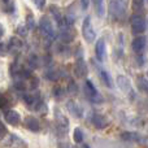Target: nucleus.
Returning a JSON list of instances; mask_svg holds the SVG:
<instances>
[{
    "mask_svg": "<svg viewBox=\"0 0 148 148\" xmlns=\"http://www.w3.org/2000/svg\"><path fill=\"white\" fill-rule=\"evenodd\" d=\"M27 33H29V27L25 25H18L17 27H16V34H17L18 36H22V38H25V36H27Z\"/></svg>",
    "mask_w": 148,
    "mask_h": 148,
    "instance_id": "nucleus-28",
    "label": "nucleus"
},
{
    "mask_svg": "<svg viewBox=\"0 0 148 148\" xmlns=\"http://www.w3.org/2000/svg\"><path fill=\"white\" fill-rule=\"evenodd\" d=\"M84 95H86L87 99L91 103H94V104H100V103H103L101 95H100V92L97 91L95 84L92 83L90 79H87V81L84 82Z\"/></svg>",
    "mask_w": 148,
    "mask_h": 148,
    "instance_id": "nucleus-3",
    "label": "nucleus"
},
{
    "mask_svg": "<svg viewBox=\"0 0 148 148\" xmlns=\"http://www.w3.org/2000/svg\"><path fill=\"white\" fill-rule=\"evenodd\" d=\"M55 121H56L57 131L61 135H65L69 131V120L60 109H55Z\"/></svg>",
    "mask_w": 148,
    "mask_h": 148,
    "instance_id": "nucleus-7",
    "label": "nucleus"
},
{
    "mask_svg": "<svg viewBox=\"0 0 148 148\" xmlns=\"http://www.w3.org/2000/svg\"><path fill=\"white\" fill-rule=\"evenodd\" d=\"M38 62H39V60H38V56H36L35 53L29 55V57H27V66L30 68V69H36V68H38Z\"/></svg>",
    "mask_w": 148,
    "mask_h": 148,
    "instance_id": "nucleus-23",
    "label": "nucleus"
},
{
    "mask_svg": "<svg viewBox=\"0 0 148 148\" xmlns=\"http://www.w3.org/2000/svg\"><path fill=\"white\" fill-rule=\"evenodd\" d=\"M146 29H147L146 20L139 13L133 14V17H131V33L134 35H140V34H143L146 31Z\"/></svg>",
    "mask_w": 148,
    "mask_h": 148,
    "instance_id": "nucleus-6",
    "label": "nucleus"
},
{
    "mask_svg": "<svg viewBox=\"0 0 148 148\" xmlns=\"http://www.w3.org/2000/svg\"><path fill=\"white\" fill-rule=\"evenodd\" d=\"M5 134H7V129H5L4 123H1V134H0V139H4Z\"/></svg>",
    "mask_w": 148,
    "mask_h": 148,
    "instance_id": "nucleus-39",
    "label": "nucleus"
},
{
    "mask_svg": "<svg viewBox=\"0 0 148 148\" xmlns=\"http://www.w3.org/2000/svg\"><path fill=\"white\" fill-rule=\"evenodd\" d=\"M74 73H75L77 77L79 78H83V77H87L88 74V68L86 65V61L83 59V51L78 47L75 52V64H74Z\"/></svg>",
    "mask_w": 148,
    "mask_h": 148,
    "instance_id": "nucleus-2",
    "label": "nucleus"
},
{
    "mask_svg": "<svg viewBox=\"0 0 148 148\" xmlns=\"http://www.w3.org/2000/svg\"><path fill=\"white\" fill-rule=\"evenodd\" d=\"M26 26L29 27V30H33L35 27V18H34V14L31 12L26 13Z\"/></svg>",
    "mask_w": 148,
    "mask_h": 148,
    "instance_id": "nucleus-27",
    "label": "nucleus"
},
{
    "mask_svg": "<svg viewBox=\"0 0 148 148\" xmlns=\"http://www.w3.org/2000/svg\"><path fill=\"white\" fill-rule=\"evenodd\" d=\"M136 84H138V88L142 92L148 95V78H146V77H143V75H139Z\"/></svg>",
    "mask_w": 148,
    "mask_h": 148,
    "instance_id": "nucleus-22",
    "label": "nucleus"
},
{
    "mask_svg": "<svg viewBox=\"0 0 148 148\" xmlns=\"http://www.w3.org/2000/svg\"><path fill=\"white\" fill-rule=\"evenodd\" d=\"M91 122L94 125V127L97 129V130H104L108 126V123H109L107 117H104L103 114H99V113H94L91 116Z\"/></svg>",
    "mask_w": 148,
    "mask_h": 148,
    "instance_id": "nucleus-11",
    "label": "nucleus"
},
{
    "mask_svg": "<svg viewBox=\"0 0 148 148\" xmlns=\"http://www.w3.org/2000/svg\"><path fill=\"white\" fill-rule=\"evenodd\" d=\"M138 62H139V66H143L144 64H146V56H143V55H138Z\"/></svg>",
    "mask_w": 148,
    "mask_h": 148,
    "instance_id": "nucleus-38",
    "label": "nucleus"
},
{
    "mask_svg": "<svg viewBox=\"0 0 148 148\" xmlns=\"http://www.w3.org/2000/svg\"><path fill=\"white\" fill-rule=\"evenodd\" d=\"M117 84H118V87H120L121 91H123V92H130L131 91V82L127 77L118 75L117 77Z\"/></svg>",
    "mask_w": 148,
    "mask_h": 148,
    "instance_id": "nucleus-17",
    "label": "nucleus"
},
{
    "mask_svg": "<svg viewBox=\"0 0 148 148\" xmlns=\"http://www.w3.org/2000/svg\"><path fill=\"white\" fill-rule=\"evenodd\" d=\"M95 55H96L97 61H104L105 59V40L99 39L95 44Z\"/></svg>",
    "mask_w": 148,
    "mask_h": 148,
    "instance_id": "nucleus-15",
    "label": "nucleus"
},
{
    "mask_svg": "<svg viewBox=\"0 0 148 148\" xmlns=\"http://www.w3.org/2000/svg\"><path fill=\"white\" fill-rule=\"evenodd\" d=\"M9 139H10V140H9V143H8V146H14L16 143H17L18 146H23V147L26 146V144L23 143V142L21 140L20 138H17L16 135H10V136H9Z\"/></svg>",
    "mask_w": 148,
    "mask_h": 148,
    "instance_id": "nucleus-32",
    "label": "nucleus"
},
{
    "mask_svg": "<svg viewBox=\"0 0 148 148\" xmlns=\"http://www.w3.org/2000/svg\"><path fill=\"white\" fill-rule=\"evenodd\" d=\"M146 44H147V40L144 36H135L131 42V48L135 53H142L146 48Z\"/></svg>",
    "mask_w": 148,
    "mask_h": 148,
    "instance_id": "nucleus-14",
    "label": "nucleus"
},
{
    "mask_svg": "<svg viewBox=\"0 0 148 148\" xmlns=\"http://www.w3.org/2000/svg\"><path fill=\"white\" fill-rule=\"evenodd\" d=\"M73 138L77 143H81L83 142V131L81 130V127H75L74 129V133H73Z\"/></svg>",
    "mask_w": 148,
    "mask_h": 148,
    "instance_id": "nucleus-31",
    "label": "nucleus"
},
{
    "mask_svg": "<svg viewBox=\"0 0 148 148\" xmlns=\"http://www.w3.org/2000/svg\"><path fill=\"white\" fill-rule=\"evenodd\" d=\"M0 99H1V109H3V110H5V109H7V108H8V101H7V97H5V95H4V94H3Z\"/></svg>",
    "mask_w": 148,
    "mask_h": 148,
    "instance_id": "nucleus-36",
    "label": "nucleus"
},
{
    "mask_svg": "<svg viewBox=\"0 0 148 148\" xmlns=\"http://www.w3.org/2000/svg\"><path fill=\"white\" fill-rule=\"evenodd\" d=\"M68 91L73 95H77V92H78V86H77L75 81H69V83H68Z\"/></svg>",
    "mask_w": 148,
    "mask_h": 148,
    "instance_id": "nucleus-33",
    "label": "nucleus"
},
{
    "mask_svg": "<svg viewBox=\"0 0 148 148\" xmlns=\"http://www.w3.org/2000/svg\"><path fill=\"white\" fill-rule=\"evenodd\" d=\"M44 77H46V79H48V81H57L59 79V77H60V73H59V70L56 69L55 66H48V69L46 70V73H44Z\"/></svg>",
    "mask_w": 148,
    "mask_h": 148,
    "instance_id": "nucleus-20",
    "label": "nucleus"
},
{
    "mask_svg": "<svg viewBox=\"0 0 148 148\" xmlns=\"http://www.w3.org/2000/svg\"><path fill=\"white\" fill-rule=\"evenodd\" d=\"M38 78H35V77H31L30 78V88H36V86H38Z\"/></svg>",
    "mask_w": 148,
    "mask_h": 148,
    "instance_id": "nucleus-35",
    "label": "nucleus"
},
{
    "mask_svg": "<svg viewBox=\"0 0 148 148\" xmlns=\"http://www.w3.org/2000/svg\"><path fill=\"white\" fill-rule=\"evenodd\" d=\"M4 121L7 123H9L10 126H18L20 125V121H21V116L18 114V112L13 109H8V110H4Z\"/></svg>",
    "mask_w": 148,
    "mask_h": 148,
    "instance_id": "nucleus-8",
    "label": "nucleus"
},
{
    "mask_svg": "<svg viewBox=\"0 0 148 148\" xmlns=\"http://www.w3.org/2000/svg\"><path fill=\"white\" fill-rule=\"evenodd\" d=\"M21 97H22L23 103H25L27 107L34 108V105L36 104V101H38V99H39V95H29V94L22 92V94H21Z\"/></svg>",
    "mask_w": 148,
    "mask_h": 148,
    "instance_id": "nucleus-18",
    "label": "nucleus"
},
{
    "mask_svg": "<svg viewBox=\"0 0 148 148\" xmlns=\"http://www.w3.org/2000/svg\"><path fill=\"white\" fill-rule=\"evenodd\" d=\"M99 74H100V79H101V82L104 83V86H107L108 88H112L113 81H112V78H110L109 73L104 69H99Z\"/></svg>",
    "mask_w": 148,
    "mask_h": 148,
    "instance_id": "nucleus-21",
    "label": "nucleus"
},
{
    "mask_svg": "<svg viewBox=\"0 0 148 148\" xmlns=\"http://www.w3.org/2000/svg\"><path fill=\"white\" fill-rule=\"evenodd\" d=\"M81 1V8L83 10H87V8H88L90 5V0H79Z\"/></svg>",
    "mask_w": 148,
    "mask_h": 148,
    "instance_id": "nucleus-37",
    "label": "nucleus"
},
{
    "mask_svg": "<svg viewBox=\"0 0 148 148\" xmlns=\"http://www.w3.org/2000/svg\"><path fill=\"white\" fill-rule=\"evenodd\" d=\"M49 12L52 13V16H53V18L59 27H64V26L66 25V18L62 16L61 10H60L56 5H51V7H49Z\"/></svg>",
    "mask_w": 148,
    "mask_h": 148,
    "instance_id": "nucleus-13",
    "label": "nucleus"
},
{
    "mask_svg": "<svg viewBox=\"0 0 148 148\" xmlns=\"http://www.w3.org/2000/svg\"><path fill=\"white\" fill-rule=\"evenodd\" d=\"M39 29H40V33L43 34V36L47 39V40H53L55 39L56 34H55V30H53V27H52V23L47 16H43V17L40 18Z\"/></svg>",
    "mask_w": 148,
    "mask_h": 148,
    "instance_id": "nucleus-4",
    "label": "nucleus"
},
{
    "mask_svg": "<svg viewBox=\"0 0 148 148\" xmlns=\"http://www.w3.org/2000/svg\"><path fill=\"white\" fill-rule=\"evenodd\" d=\"M110 16L114 21H120L126 13V0H110Z\"/></svg>",
    "mask_w": 148,
    "mask_h": 148,
    "instance_id": "nucleus-1",
    "label": "nucleus"
},
{
    "mask_svg": "<svg viewBox=\"0 0 148 148\" xmlns=\"http://www.w3.org/2000/svg\"><path fill=\"white\" fill-rule=\"evenodd\" d=\"M52 95H53V97H56L57 100H60V99H62V97H64L65 91H64V88H62V87L56 86V87H53V90H52Z\"/></svg>",
    "mask_w": 148,
    "mask_h": 148,
    "instance_id": "nucleus-30",
    "label": "nucleus"
},
{
    "mask_svg": "<svg viewBox=\"0 0 148 148\" xmlns=\"http://www.w3.org/2000/svg\"><path fill=\"white\" fill-rule=\"evenodd\" d=\"M95 8H96V13L99 17L104 16V0H94Z\"/></svg>",
    "mask_w": 148,
    "mask_h": 148,
    "instance_id": "nucleus-25",
    "label": "nucleus"
},
{
    "mask_svg": "<svg viewBox=\"0 0 148 148\" xmlns=\"http://www.w3.org/2000/svg\"><path fill=\"white\" fill-rule=\"evenodd\" d=\"M23 126L31 133H39L40 131V123H39L38 118L34 117V116H27L23 120Z\"/></svg>",
    "mask_w": 148,
    "mask_h": 148,
    "instance_id": "nucleus-9",
    "label": "nucleus"
},
{
    "mask_svg": "<svg viewBox=\"0 0 148 148\" xmlns=\"http://www.w3.org/2000/svg\"><path fill=\"white\" fill-rule=\"evenodd\" d=\"M147 1H148V0H146V3H147Z\"/></svg>",
    "mask_w": 148,
    "mask_h": 148,
    "instance_id": "nucleus-40",
    "label": "nucleus"
},
{
    "mask_svg": "<svg viewBox=\"0 0 148 148\" xmlns=\"http://www.w3.org/2000/svg\"><path fill=\"white\" fill-rule=\"evenodd\" d=\"M13 87H14L16 91H18L20 94L25 92V91H26V88H27V86H26L25 81H23L22 78H20L18 81H16V82H14V84H13Z\"/></svg>",
    "mask_w": 148,
    "mask_h": 148,
    "instance_id": "nucleus-24",
    "label": "nucleus"
},
{
    "mask_svg": "<svg viewBox=\"0 0 148 148\" xmlns=\"http://www.w3.org/2000/svg\"><path fill=\"white\" fill-rule=\"evenodd\" d=\"M66 108L70 114H73L75 118L83 117V108H82L75 100H69V101L66 103Z\"/></svg>",
    "mask_w": 148,
    "mask_h": 148,
    "instance_id": "nucleus-12",
    "label": "nucleus"
},
{
    "mask_svg": "<svg viewBox=\"0 0 148 148\" xmlns=\"http://www.w3.org/2000/svg\"><path fill=\"white\" fill-rule=\"evenodd\" d=\"M34 3H35L38 9H43L46 7V0H34Z\"/></svg>",
    "mask_w": 148,
    "mask_h": 148,
    "instance_id": "nucleus-34",
    "label": "nucleus"
},
{
    "mask_svg": "<svg viewBox=\"0 0 148 148\" xmlns=\"http://www.w3.org/2000/svg\"><path fill=\"white\" fill-rule=\"evenodd\" d=\"M120 136L123 142H139L140 140V135L136 133H133V131H123V133H121Z\"/></svg>",
    "mask_w": 148,
    "mask_h": 148,
    "instance_id": "nucleus-19",
    "label": "nucleus"
},
{
    "mask_svg": "<svg viewBox=\"0 0 148 148\" xmlns=\"http://www.w3.org/2000/svg\"><path fill=\"white\" fill-rule=\"evenodd\" d=\"M60 29H61V31L59 34V38L61 39V42H64V43H72L74 40V36H75L74 35V30L72 29V25H66Z\"/></svg>",
    "mask_w": 148,
    "mask_h": 148,
    "instance_id": "nucleus-10",
    "label": "nucleus"
},
{
    "mask_svg": "<svg viewBox=\"0 0 148 148\" xmlns=\"http://www.w3.org/2000/svg\"><path fill=\"white\" fill-rule=\"evenodd\" d=\"M9 52H12L13 55H18V52L22 49V42L17 38V36H13L9 39V46H8Z\"/></svg>",
    "mask_w": 148,
    "mask_h": 148,
    "instance_id": "nucleus-16",
    "label": "nucleus"
},
{
    "mask_svg": "<svg viewBox=\"0 0 148 148\" xmlns=\"http://www.w3.org/2000/svg\"><path fill=\"white\" fill-rule=\"evenodd\" d=\"M144 4H146V0H133V9L135 10V13L142 12L144 9Z\"/></svg>",
    "mask_w": 148,
    "mask_h": 148,
    "instance_id": "nucleus-29",
    "label": "nucleus"
},
{
    "mask_svg": "<svg viewBox=\"0 0 148 148\" xmlns=\"http://www.w3.org/2000/svg\"><path fill=\"white\" fill-rule=\"evenodd\" d=\"M3 3V10L7 13H13L14 10V4H13L12 0H1Z\"/></svg>",
    "mask_w": 148,
    "mask_h": 148,
    "instance_id": "nucleus-26",
    "label": "nucleus"
},
{
    "mask_svg": "<svg viewBox=\"0 0 148 148\" xmlns=\"http://www.w3.org/2000/svg\"><path fill=\"white\" fill-rule=\"evenodd\" d=\"M82 36L87 43H94V40L96 39V33H95L94 27L91 25V17L87 16L83 20V25H82Z\"/></svg>",
    "mask_w": 148,
    "mask_h": 148,
    "instance_id": "nucleus-5",
    "label": "nucleus"
}]
</instances>
